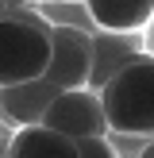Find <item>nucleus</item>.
Masks as SVG:
<instances>
[{
	"instance_id": "nucleus-7",
	"label": "nucleus",
	"mask_w": 154,
	"mask_h": 158,
	"mask_svg": "<svg viewBox=\"0 0 154 158\" xmlns=\"http://www.w3.org/2000/svg\"><path fill=\"white\" fill-rule=\"evenodd\" d=\"M8 158H77V147L69 139H62L58 131L43 127V123H31V127H19L12 135Z\"/></svg>"
},
{
	"instance_id": "nucleus-1",
	"label": "nucleus",
	"mask_w": 154,
	"mask_h": 158,
	"mask_svg": "<svg viewBox=\"0 0 154 158\" xmlns=\"http://www.w3.org/2000/svg\"><path fill=\"white\" fill-rule=\"evenodd\" d=\"M89 66H92V39L85 31L50 23V66H46V77L0 89V116L8 123H15V127L43 123V112L54 97L89 85Z\"/></svg>"
},
{
	"instance_id": "nucleus-8",
	"label": "nucleus",
	"mask_w": 154,
	"mask_h": 158,
	"mask_svg": "<svg viewBox=\"0 0 154 158\" xmlns=\"http://www.w3.org/2000/svg\"><path fill=\"white\" fill-rule=\"evenodd\" d=\"M73 147H77V158H120L116 147L108 143V135H100V139H81V143H73Z\"/></svg>"
},
{
	"instance_id": "nucleus-10",
	"label": "nucleus",
	"mask_w": 154,
	"mask_h": 158,
	"mask_svg": "<svg viewBox=\"0 0 154 158\" xmlns=\"http://www.w3.org/2000/svg\"><path fill=\"white\" fill-rule=\"evenodd\" d=\"M135 158H154V135H150V139H146V143H143V151H139Z\"/></svg>"
},
{
	"instance_id": "nucleus-6",
	"label": "nucleus",
	"mask_w": 154,
	"mask_h": 158,
	"mask_svg": "<svg viewBox=\"0 0 154 158\" xmlns=\"http://www.w3.org/2000/svg\"><path fill=\"white\" fill-rule=\"evenodd\" d=\"M96 31L116 35H143L154 19V0H81Z\"/></svg>"
},
{
	"instance_id": "nucleus-4",
	"label": "nucleus",
	"mask_w": 154,
	"mask_h": 158,
	"mask_svg": "<svg viewBox=\"0 0 154 158\" xmlns=\"http://www.w3.org/2000/svg\"><path fill=\"white\" fill-rule=\"evenodd\" d=\"M43 127L58 131L69 143L108 135L100 93L96 89H69V93H62V97H54L50 104H46V112H43Z\"/></svg>"
},
{
	"instance_id": "nucleus-2",
	"label": "nucleus",
	"mask_w": 154,
	"mask_h": 158,
	"mask_svg": "<svg viewBox=\"0 0 154 158\" xmlns=\"http://www.w3.org/2000/svg\"><path fill=\"white\" fill-rule=\"evenodd\" d=\"M108 135L150 139L154 135V58H139L100 89Z\"/></svg>"
},
{
	"instance_id": "nucleus-9",
	"label": "nucleus",
	"mask_w": 154,
	"mask_h": 158,
	"mask_svg": "<svg viewBox=\"0 0 154 158\" xmlns=\"http://www.w3.org/2000/svg\"><path fill=\"white\" fill-rule=\"evenodd\" d=\"M143 50H146V58H154V19L146 23V31H143Z\"/></svg>"
},
{
	"instance_id": "nucleus-11",
	"label": "nucleus",
	"mask_w": 154,
	"mask_h": 158,
	"mask_svg": "<svg viewBox=\"0 0 154 158\" xmlns=\"http://www.w3.org/2000/svg\"><path fill=\"white\" fill-rule=\"evenodd\" d=\"M4 12H8V8H4V0H0V15H4Z\"/></svg>"
},
{
	"instance_id": "nucleus-5",
	"label": "nucleus",
	"mask_w": 154,
	"mask_h": 158,
	"mask_svg": "<svg viewBox=\"0 0 154 158\" xmlns=\"http://www.w3.org/2000/svg\"><path fill=\"white\" fill-rule=\"evenodd\" d=\"M92 66H89V85L85 89H104L120 69L143 58V35H116V31H92Z\"/></svg>"
},
{
	"instance_id": "nucleus-3",
	"label": "nucleus",
	"mask_w": 154,
	"mask_h": 158,
	"mask_svg": "<svg viewBox=\"0 0 154 158\" xmlns=\"http://www.w3.org/2000/svg\"><path fill=\"white\" fill-rule=\"evenodd\" d=\"M50 66V23L38 12L0 15V89L27 85Z\"/></svg>"
}]
</instances>
